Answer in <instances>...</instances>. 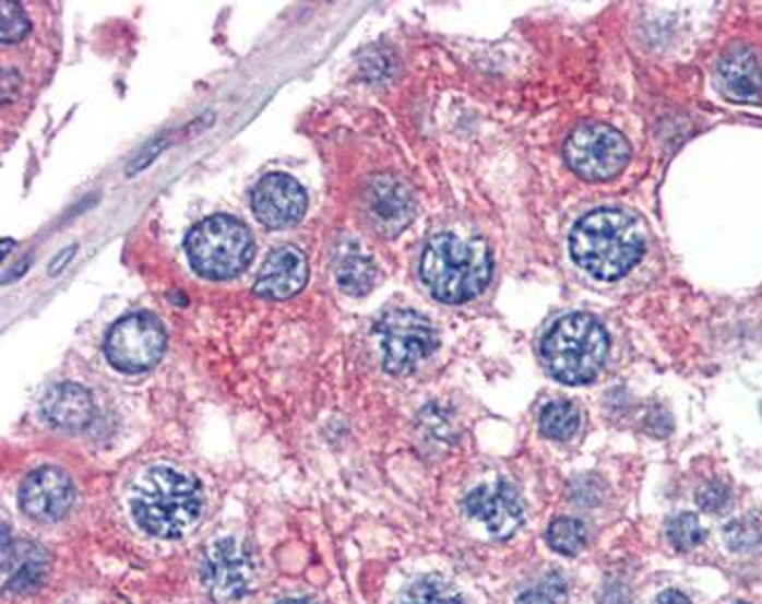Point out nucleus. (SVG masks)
<instances>
[{"label": "nucleus", "mask_w": 762, "mask_h": 604, "mask_svg": "<svg viewBox=\"0 0 762 604\" xmlns=\"http://www.w3.org/2000/svg\"><path fill=\"white\" fill-rule=\"evenodd\" d=\"M571 256L594 280L616 282L636 268L645 251L641 223L622 209H594L571 230Z\"/></svg>", "instance_id": "nucleus-1"}, {"label": "nucleus", "mask_w": 762, "mask_h": 604, "mask_svg": "<svg viewBox=\"0 0 762 604\" xmlns=\"http://www.w3.org/2000/svg\"><path fill=\"white\" fill-rule=\"evenodd\" d=\"M129 509L143 532L157 538H180L204 513L202 485L180 469L153 466L131 489Z\"/></svg>", "instance_id": "nucleus-2"}, {"label": "nucleus", "mask_w": 762, "mask_h": 604, "mask_svg": "<svg viewBox=\"0 0 762 604\" xmlns=\"http://www.w3.org/2000/svg\"><path fill=\"white\" fill-rule=\"evenodd\" d=\"M491 251L483 237L440 233L430 237L421 256V282L444 305L477 298L491 280Z\"/></svg>", "instance_id": "nucleus-3"}, {"label": "nucleus", "mask_w": 762, "mask_h": 604, "mask_svg": "<svg viewBox=\"0 0 762 604\" xmlns=\"http://www.w3.org/2000/svg\"><path fill=\"white\" fill-rule=\"evenodd\" d=\"M608 333L599 319L573 312L552 323L540 342L543 364L555 380L564 384L592 382L608 356Z\"/></svg>", "instance_id": "nucleus-4"}, {"label": "nucleus", "mask_w": 762, "mask_h": 604, "mask_svg": "<svg viewBox=\"0 0 762 604\" xmlns=\"http://www.w3.org/2000/svg\"><path fill=\"white\" fill-rule=\"evenodd\" d=\"M186 251L194 272L206 280H231L251 265L255 241L241 221L221 214L192 227Z\"/></svg>", "instance_id": "nucleus-5"}, {"label": "nucleus", "mask_w": 762, "mask_h": 604, "mask_svg": "<svg viewBox=\"0 0 762 604\" xmlns=\"http://www.w3.org/2000/svg\"><path fill=\"white\" fill-rule=\"evenodd\" d=\"M564 157L569 167L585 181H610L624 171L632 157L627 139L604 122H585L573 129L567 145Z\"/></svg>", "instance_id": "nucleus-6"}, {"label": "nucleus", "mask_w": 762, "mask_h": 604, "mask_svg": "<svg viewBox=\"0 0 762 604\" xmlns=\"http://www.w3.org/2000/svg\"><path fill=\"white\" fill-rule=\"evenodd\" d=\"M377 335L391 375H409L438 347L436 329L414 309H391L377 321Z\"/></svg>", "instance_id": "nucleus-7"}, {"label": "nucleus", "mask_w": 762, "mask_h": 604, "mask_svg": "<svg viewBox=\"0 0 762 604\" xmlns=\"http://www.w3.org/2000/svg\"><path fill=\"white\" fill-rule=\"evenodd\" d=\"M167 333L155 315L136 312L120 319L106 335V356L120 372H145L159 364Z\"/></svg>", "instance_id": "nucleus-8"}, {"label": "nucleus", "mask_w": 762, "mask_h": 604, "mask_svg": "<svg viewBox=\"0 0 762 604\" xmlns=\"http://www.w3.org/2000/svg\"><path fill=\"white\" fill-rule=\"evenodd\" d=\"M199 577L209 595L218 602H237L248 591L255 579V560L251 550L237 538H218L206 550Z\"/></svg>", "instance_id": "nucleus-9"}, {"label": "nucleus", "mask_w": 762, "mask_h": 604, "mask_svg": "<svg viewBox=\"0 0 762 604\" xmlns=\"http://www.w3.org/2000/svg\"><path fill=\"white\" fill-rule=\"evenodd\" d=\"M463 511L473 520L483 522L487 532L496 538L512 536L524 522V501L517 489L505 481L475 487L463 499Z\"/></svg>", "instance_id": "nucleus-10"}, {"label": "nucleus", "mask_w": 762, "mask_h": 604, "mask_svg": "<svg viewBox=\"0 0 762 604\" xmlns=\"http://www.w3.org/2000/svg\"><path fill=\"white\" fill-rule=\"evenodd\" d=\"M251 206L264 227L281 230V227H290L302 221L307 211V192L288 174H267L258 181Z\"/></svg>", "instance_id": "nucleus-11"}, {"label": "nucleus", "mask_w": 762, "mask_h": 604, "mask_svg": "<svg viewBox=\"0 0 762 604\" xmlns=\"http://www.w3.org/2000/svg\"><path fill=\"white\" fill-rule=\"evenodd\" d=\"M75 487L61 469L43 466L33 471L20 487V504L28 518L38 522H57L71 511Z\"/></svg>", "instance_id": "nucleus-12"}, {"label": "nucleus", "mask_w": 762, "mask_h": 604, "mask_svg": "<svg viewBox=\"0 0 762 604\" xmlns=\"http://www.w3.org/2000/svg\"><path fill=\"white\" fill-rule=\"evenodd\" d=\"M366 209L377 233L384 237H395L414 218V198L401 178L379 174L366 190Z\"/></svg>", "instance_id": "nucleus-13"}, {"label": "nucleus", "mask_w": 762, "mask_h": 604, "mask_svg": "<svg viewBox=\"0 0 762 604\" xmlns=\"http://www.w3.org/2000/svg\"><path fill=\"white\" fill-rule=\"evenodd\" d=\"M309 280V260L295 247L272 251L255 280V293L267 300H288L297 296Z\"/></svg>", "instance_id": "nucleus-14"}, {"label": "nucleus", "mask_w": 762, "mask_h": 604, "mask_svg": "<svg viewBox=\"0 0 762 604\" xmlns=\"http://www.w3.org/2000/svg\"><path fill=\"white\" fill-rule=\"evenodd\" d=\"M718 78L725 94L733 99L762 102V69L749 47H733L718 63Z\"/></svg>", "instance_id": "nucleus-15"}, {"label": "nucleus", "mask_w": 762, "mask_h": 604, "mask_svg": "<svg viewBox=\"0 0 762 604\" xmlns=\"http://www.w3.org/2000/svg\"><path fill=\"white\" fill-rule=\"evenodd\" d=\"M43 415L59 429L80 431L94 417V401L85 387L63 382L47 391L43 399Z\"/></svg>", "instance_id": "nucleus-16"}, {"label": "nucleus", "mask_w": 762, "mask_h": 604, "mask_svg": "<svg viewBox=\"0 0 762 604\" xmlns=\"http://www.w3.org/2000/svg\"><path fill=\"white\" fill-rule=\"evenodd\" d=\"M8 530H5V577H8V585L14 588V591H31V588H36L45 575V555L38 550V546L33 544H16L10 546L8 538Z\"/></svg>", "instance_id": "nucleus-17"}, {"label": "nucleus", "mask_w": 762, "mask_h": 604, "mask_svg": "<svg viewBox=\"0 0 762 604\" xmlns=\"http://www.w3.org/2000/svg\"><path fill=\"white\" fill-rule=\"evenodd\" d=\"M335 272L337 284L344 293H349V296H366L377 282L374 260L368 253H362L358 244H352V247L340 256Z\"/></svg>", "instance_id": "nucleus-18"}, {"label": "nucleus", "mask_w": 762, "mask_h": 604, "mask_svg": "<svg viewBox=\"0 0 762 604\" xmlns=\"http://www.w3.org/2000/svg\"><path fill=\"white\" fill-rule=\"evenodd\" d=\"M401 604H466L459 588L438 575H426L409 583Z\"/></svg>", "instance_id": "nucleus-19"}, {"label": "nucleus", "mask_w": 762, "mask_h": 604, "mask_svg": "<svg viewBox=\"0 0 762 604\" xmlns=\"http://www.w3.org/2000/svg\"><path fill=\"white\" fill-rule=\"evenodd\" d=\"M583 413L571 401H555L543 407L540 413V431L552 440H569L578 434Z\"/></svg>", "instance_id": "nucleus-20"}, {"label": "nucleus", "mask_w": 762, "mask_h": 604, "mask_svg": "<svg viewBox=\"0 0 762 604\" xmlns=\"http://www.w3.org/2000/svg\"><path fill=\"white\" fill-rule=\"evenodd\" d=\"M590 542L585 522L578 518H559L548 530V544L561 555H575L583 550Z\"/></svg>", "instance_id": "nucleus-21"}, {"label": "nucleus", "mask_w": 762, "mask_h": 604, "mask_svg": "<svg viewBox=\"0 0 762 604\" xmlns=\"http://www.w3.org/2000/svg\"><path fill=\"white\" fill-rule=\"evenodd\" d=\"M704 528L694 513H678L667 522V538L676 550H692L704 542Z\"/></svg>", "instance_id": "nucleus-22"}, {"label": "nucleus", "mask_w": 762, "mask_h": 604, "mask_svg": "<svg viewBox=\"0 0 762 604\" xmlns=\"http://www.w3.org/2000/svg\"><path fill=\"white\" fill-rule=\"evenodd\" d=\"M723 536L733 553H751L762 544V528L753 518H737L727 522Z\"/></svg>", "instance_id": "nucleus-23"}, {"label": "nucleus", "mask_w": 762, "mask_h": 604, "mask_svg": "<svg viewBox=\"0 0 762 604\" xmlns=\"http://www.w3.org/2000/svg\"><path fill=\"white\" fill-rule=\"evenodd\" d=\"M0 22H3V34L0 36H3L5 45L20 43L31 31V22L24 14V10L16 3H10V0H3V3H0Z\"/></svg>", "instance_id": "nucleus-24"}, {"label": "nucleus", "mask_w": 762, "mask_h": 604, "mask_svg": "<svg viewBox=\"0 0 762 604\" xmlns=\"http://www.w3.org/2000/svg\"><path fill=\"white\" fill-rule=\"evenodd\" d=\"M730 504V489L723 483H706L698 493V506L706 513H721Z\"/></svg>", "instance_id": "nucleus-25"}, {"label": "nucleus", "mask_w": 762, "mask_h": 604, "mask_svg": "<svg viewBox=\"0 0 762 604\" xmlns=\"http://www.w3.org/2000/svg\"><path fill=\"white\" fill-rule=\"evenodd\" d=\"M164 145H167V141H164V139L153 141V143H151V149L143 151V153H141V157H136L134 162H131V167L127 169V176H134L136 171H141V169H145L147 165H151V162H153V159H155V157L162 153Z\"/></svg>", "instance_id": "nucleus-26"}, {"label": "nucleus", "mask_w": 762, "mask_h": 604, "mask_svg": "<svg viewBox=\"0 0 762 604\" xmlns=\"http://www.w3.org/2000/svg\"><path fill=\"white\" fill-rule=\"evenodd\" d=\"M602 604H629L627 591L622 585H608L602 595Z\"/></svg>", "instance_id": "nucleus-27"}, {"label": "nucleus", "mask_w": 762, "mask_h": 604, "mask_svg": "<svg viewBox=\"0 0 762 604\" xmlns=\"http://www.w3.org/2000/svg\"><path fill=\"white\" fill-rule=\"evenodd\" d=\"M515 604H555V600L545 591H526L517 597Z\"/></svg>", "instance_id": "nucleus-28"}, {"label": "nucleus", "mask_w": 762, "mask_h": 604, "mask_svg": "<svg viewBox=\"0 0 762 604\" xmlns=\"http://www.w3.org/2000/svg\"><path fill=\"white\" fill-rule=\"evenodd\" d=\"M653 604H692L690 597L681 591H665L655 597Z\"/></svg>", "instance_id": "nucleus-29"}, {"label": "nucleus", "mask_w": 762, "mask_h": 604, "mask_svg": "<svg viewBox=\"0 0 762 604\" xmlns=\"http://www.w3.org/2000/svg\"><path fill=\"white\" fill-rule=\"evenodd\" d=\"M75 251H78V247H69V249H66L63 253H59V256H57V260H55V263L49 265V274H59V272L63 270V265L69 263V260L75 256Z\"/></svg>", "instance_id": "nucleus-30"}, {"label": "nucleus", "mask_w": 762, "mask_h": 604, "mask_svg": "<svg viewBox=\"0 0 762 604\" xmlns=\"http://www.w3.org/2000/svg\"><path fill=\"white\" fill-rule=\"evenodd\" d=\"M278 604H317V602L305 600V597H293V600H284V602H278Z\"/></svg>", "instance_id": "nucleus-31"}, {"label": "nucleus", "mask_w": 762, "mask_h": 604, "mask_svg": "<svg viewBox=\"0 0 762 604\" xmlns=\"http://www.w3.org/2000/svg\"><path fill=\"white\" fill-rule=\"evenodd\" d=\"M12 239H3V258H8V253L12 251Z\"/></svg>", "instance_id": "nucleus-32"}, {"label": "nucleus", "mask_w": 762, "mask_h": 604, "mask_svg": "<svg viewBox=\"0 0 762 604\" xmlns=\"http://www.w3.org/2000/svg\"><path fill=\"white\" fill-rule=\"evenodd\" d=\"M735 604H747V602H735Z\"/></svg>", "instance_id": "nucleus-33"}]
</instances>
